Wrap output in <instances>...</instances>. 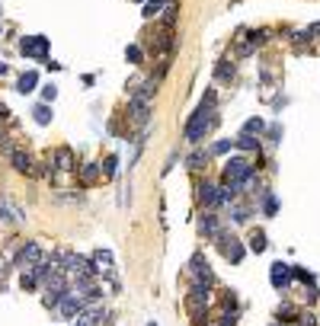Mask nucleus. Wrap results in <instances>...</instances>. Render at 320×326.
Segmentation results:
<instances>
[{"mask_svg": "<svg viewBox=\"0 0 320 326\" xmlns=\"http://www.w3.org/2000/svg\"><path fill=\"white\" fill-rule=\"evenodd\" d=\"M211 125H215V93H208L202 99V106L192 112V118L186 122V141H192V144L202 141Z\"/></svg>", "mask_w": 320, "mask_h": 326, "instance_id": "1", "label": "nucleus"}, {"mask_svg": "<svg viewBox=\"0 0 320 326\" xmlns=\"http://www.w3.org/2000/svg\"><path fill=\"white\" fill-rule=\"evenodd\" d=\"M253 179V163L243 160V157H234V160H228V166H224V186H231L234 192L247 186Z\"/></svg>", "mask_w": 320, "mask_h": 326, "instance_id": "2", "label": "nucleus"}, {"mask_svg": "<svg viewBox=\"0 0 320 326\" xmlns=\"http://www.w3.org/2000/svg\"><path fill=\"white\" fill-rule=\"evenodd\" d=\"M19 52L26 58H35V61H45L48 58V35H26L19 42Z\"/></svg>", "mask_w": 320, "mask_h": 326, "instance_id": "3", "label": "nucleus"}, {"mask_svg": "<svg viewBox=\"0 0 320 326\" xmlns=\"http://www.w3.org/2000/svg\"><path fill=\"white\" fill-rule=\"evenodd\" d=\"M42 262V246L35 243V240H29L26 246L19 249V256H16V265L19 269H35V265Z\"/></svg>", "mask_w": 320, "mask_h": 326, "instance_id": "4", "label": "nucleus"}, {"mask_svg": "<svg viewBox=\"0 0 320 326\" xmlns=\"http://www.w3.org/2000/svg\"><path fill=\"white\" fill-rule=\"evenodd\" d=\"M269 282H272V288H276V291H285V288L291 285V265H288V262H272Z\"/></svg>", "mask_w": 320, "mask_h": 326, "instance_id": "5", "label": "nucleus"}, {"mask_svg": "<svg viewBox=\"0 0 320 326\" xmlns=\"http://www.w3.org/2000/svg\"><path fill=\"white\" fill-rule=\"evenodd\" d=\"M205 304H208V285L205 282H195L192 291H189V297H186V307L192 310V313H199Z\"/></svg>", "mask_w": 320, "mask_h": 326, "instance_id": "6", "label": "nucleus"}, {"mask_svg": "<svg viewBox=\"0 0 320 326\" xmlns=\"http://www.w3.org/2000/svg\"><path fill=\"white\" fill-rule=\"evenodd\" d=\"M58 307H61L64 317H77V313L84 310V297H80L77 291H67V294H64V300H61Z\"/></svg>", "mask_w": 320, "mask_h": 326, "instance_id": "7", "label": "nucleus"}, {"mask_svg": "<svg viewBox=\"0 0 320 326\" xmlns=\"http://www.w3.org/2000/svg\"><path fill=\"white\" fill-rule=\"evenodd\" d=\"M218 237H221V253H224V256H228L231 262H240L243 259V246L237 243L234 237H231V243H228V237H224V234H218Z\"/></svg>", "mask_w": 320, "mask_h": 326, "instance_id": "8", "label": "nucleus"}, {"mask_svg": "<svg viewBox=\"0 0 320 326\" xmlns=\"http://www.w3.org/2000/svg\"><path fill=\"white\" fill-rule=\"evenodd\" d=\"M106 320V310H80L77 313V326H100Z\"/></svg>", "mask_w": 320, "mask_h": 326, "instance_id": "9", "label": "nucleus"}, {"mask_svg": "<svg viewBox=\"0 0 320 326\" xmlns=\"http://www.w3.org/2000/svg\"><path fill=\"white\" fill-rule=\"evenodd\" d=\"M192 272H195V279H199V282H205V285L211 282V269H208V262H205L202 256H195V259H192Z\"/></svg>", "mask_w": 320, "mask_h": 326, "instance_id": "10", "label": "nucleus"}, {"mask_svg": "<svg viewBox=\"0 0 320 326\" xmlns=\"http://www.w3.org/2000/svg\"><path fill=\"white\" fill-rule=\"evenodd\" d=\"M132 118H135V122H147V99L132 96Z\"/></svg>", "mask_w": 320, "mask_h": 326, "instance_id": "11", "label": "nucleus"}, {"mask_svg": "<svg viewBox=\"0 0 320 326\" xmlns=\"http://www.w3.org/2000/svg\"><path fill=\"white\" fill-rule=\"evenodd\" d=\"M35 83H39V74H35V70H29V74H22V77H19L16 90L26 96V93H32V90H35Z\"/></svg>", "mask_w": 320, "mask_h": 326, "instance_id": "12", "label": "nucleus"}, {"mask_svg": "<svg viewBox=\"0 0 320 326\" xmlns=\"http://www.w3.org/2000/svg\"><path fill=\"white\" fill-rule=\"evenodd\" d=\"M170 4H173V0H147V4H144V10H141V13H144V16L151 19V16H157L160 10H167Z\"/></svg>", "mask_w": 320, "mask_h": 326, "instance_id": "13", "label": "nucleus"}, {"mask_svg": "<svg viewBox=\"0 0 320 326\" xmlns=\"http://www.w3.org/2000/svg\"><path fill=\"white\" fill-rule=\"evenodd\" d=\"M10 157H13V166H16L19 173H32V160H29V154H19V151H13Z\"/></svg>", "mask_w": 320, "mask_h": 326, "instance_id": "14", "label": "nucleus"}, {"mask_svg": "<svg viewBox=\"0 0 320 326\" xmlns=\"http://www.w3.org/2000/svg\"><path fill=\"white\" fill-rule=\"evenodd\" d=\"M199 198H202L205 205H215V202H218V186L202 183V186H199Z\"/></svg>", "mask_w": 320, "mask_h": 326, "instance_id": "15", "label": "nucleus"}, {"mask_svg": "<svg viewBox=\"0 0 320 326\" xmlns=\"http://www.w3.org/2000/svg\"><path fill=\"white\" fill-rule=\"evenodd\" d=\"M32 118H35L39 125H48V122H52V109L45 106V103H39V106L32 109Z\"/></svg>", "mask_w": 320, "mask_h": 326, "instance_id": "16", "label": "nucleus"}, {"mask_svg": "<svg viewBox=\"0 0 320 326\" xmlns=\"http://www.w3.org/2000/svg\"><path fill=\"white\" fill-rule=\"evenodd\" d=\"M93 265H96V269H109V265H112V253L109 249H96V253H93Z\"/></svg>", "mask_w": 320, "mask_h": 326, "instance_id": "17", "label": "nucleus"}, {"mask_svg": "<svg viewBox=\"0 0 320 326\" xmlns=\"http://www.w3.org/2000/svg\"><path fill=\"white\" fill-rule=\"evenodd\" d=\"M263 128H266V125H263V118H247L240 135H259V131H263Z\"/></svg>", "mask_w": 320, "mask_h": 326, "instance_id": "18", "label": "nucleus"}, {"mask_svg": "<svg viewBox=\"0 0 320 326\" xmlns=\"http://www.w3.org/2000/svg\"><path fill=\"white\" fill-rule=\"evenodd\" d=\"M199 227H202V234L218 237V221H215V214H205V217H202V224H199Z\"/></svg>", "mask_w": 320, "mask_h": 326, "instance_id": "19", "label": "nucleus"}, {"mask_svg": "<svg viewBox=\"0 0 320 326\" xmlns=\"http://www.w3.org/2000/svg\"><path fill=\"white\" fill-rule=\"evenodd\" d=\"M80 176H84V183H93V179L100 176V163H84V170H80Z\"/></svg>", "mask_w": 320, "mask_h": 326, "instance_id": "20", "label": "nucleus"}, {"mask_svg": "<svg viewBox=\"0 0 320 326\" xmlns=\"http://www.w3.org/2000/svg\"><path fill=\"white\" fill-rule=\"evenodd\" d=\"M250 249H253V253H263V249H266V234H263V231H256V234L250 237Z\"/></svg>", "mask_w": 320, "mask_h": 326, "instance_id": "21", "label": "nucleus"}, {"mask_svg": "<svg viewBox=\"0 0 320 326\" xmlns=\"http://www.w3.org/2000/svg\"><path fill=\"white\" fill-rule=\"evenodd\" d=\"M125 58H128V64H141V58H144V52H141L138 45H128V48H125Z\"/></svg>", "mask_w": 320, "mask_h": 326, "instance_id": "22", "label": "nucleus"}, {"mask_svg": "<svg viewBox=\"0 0 320 326\" xmlns=\"http://www.w3.org/2000/svg\"><path fill=\"white\" fill-rule=\"evenodd\" d=\"M58 166H61V170H70V166H74V157H70V151H67V147L58 151Z\"/></svg>", "mask_w": 320, "mask_h": 326, "instance_id": "23", "label": "nucleus"}, {"mask_svg": "<svg viewBox=\"0 0 320 326\" xmlns=\"http://www.w3.org/2000/svg\"><path fill=\"white\" fill-rule=\"evenodd\" d=\"M115 163H118V157H106V163H100V173L112 176V173H115Z\"/></svg>", "mask_w": 320, "mask_h": 326, "instance_id": "24", "label": "nucleus"}, {"mask_svg": "<svg viewBox=\"0 0 320 326\" xmlns=\"http://www.w3.org/2000/svg\"><path fill=\"white\" fill-rule=\"evenodd\" d=\"M237 144H240L243 151H256V147H259L256 138H250V135H240V138H237Z\"/></svg>", "mask_w": 320, "mask_h": 326, "instance_id": "25", "label": "nucleus"}, {"mask_svg": "<svg viewBox=\"0 0 320 326\" xmlns=\"http://www.w3.org/2000/svg\"><path fill=\"white\" fill-rule=\"evenodd\" d=\"M263 205H266V214H269V217H272V214L279 211V205H276V198H272L269 192H266V195H263Z\"/></svg>", "mask_w": 320, "mask_h": 326, "instance_id": "26", "label": "nucleus"}, {"mask_svg": "<svg viewBox=\"0 0 320 326\" xmlns=\"http://www.w3.org/2000/svg\"><path fill=\"white\" fill-rule=\"evenodd\" d=\"M163 22H167V26H173V22H176V4L167 7V13H163Z\"/></svg>", "mask_w": 320, "mask_h": 326, "instance_id": "27", "label": "nucleus"}, {"mask_svg": "<svg viewBox=\"0 0 320 326\" xmlns=\"http://www.w3.org/2000/svg\"><path fill=\"white\" fill-rule=\"evenodd\" d=\"M247 217H250V211H247V208H240V205H237V208H234V221H247Z\"/></svg>", "mask_w": 320, "mask_h": 326, "instance_id": "28", "label": "nucleus"}, {"mask_svg": "<svg viewBox=\"0 0 320 326\" xmlns=\"http://www.w3.org/2000/svg\"><path fill=\"white\" fill-rule=\"evenodd\" d=\"M202 160H205V154H192V157H189V166H192V170H199V166H202Z\"/></svg>", "mask_w": 320, "mask_h": 326, "instance_id": "29", "label": "nucleus"}, {"mask_svg": "<svg viewBox=\"0 0 320 326\" xmlns=\"http://www.w3.org/2000/svg\"><path fill=\"white\" fill-rule=\"evenodd\" d=\"M211 151H215V154H228V151H231V141H218Z\"/></svg>", "mask_w": 320, "mask_h": 326, "instance_id": "30", "label": "nucleus"}, {"mask_svg": "<svg viewBox=\"0 0 320 326\" xmlns=\"http://www.w3.org/2000/svg\"><path fill=\"white\" fill-rule=\"evenodd\" d=\"M55 96H58V90H55V87H45V90H42V99H45V103H52Z\"/></svg>", "mask_w": 320, "mask_h": 326, "instance_id": "31", "label": "nucleus"}, {"mask_svg": "<svg viewBox=\"0 0 320 326\" xmlns=\"http://www.w3.org/2000/svg\"><path fill=\"white\" fill-rule=\"evenodd\" d=\"M234 74V67H228V64H218V77H231Z\"/></svg>", "mask_w": 320, "mask_h": 326, "instance_id": "32", "label": "nucleus"}, {"mask_svg": "<svg viewBox=\"0 0 320 326\" xmlns=\"http://www.w3.org/2000/svg\"><path fill=\"white\" fill-rule=\"evenodd\" d=\"M301 326H314V320H311V313H304V320H301Z\"/></svg>", "mask_w": 320, "mask_h": 326, "instance_id": "33", "label": "nucleus"}, {"mask_svg": "<svg viewBox=\"0 0 320 326\" xmlns=\"http://www.w3.org/2000/svg\"><path fill=\"white\" fill-rule=\"evenodd\" d=\"M0 118H7V106L4 103H0Z\"/></svg>", "mask_w": 320, "mask_h": 326, "instance_id": "34", "label": "nucleus"}]
</instances>
